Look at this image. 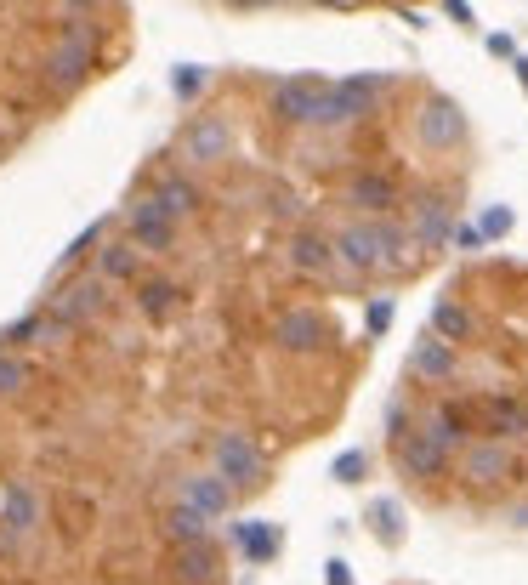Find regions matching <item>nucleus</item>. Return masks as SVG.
<instances>
[{
  "label": "nucleus",
  "instance_id": "nucleus-14",
  "mask_svg": "<svg viewBox=\"0 0 528 585\" xmlns=\"http://www.w3.org/2000/svg\"><path fill=\"white\" fill-rule=\"evenodd\" d=\"M273 341H279L284 353H318L330 341V324H324L318 307H284L279 319H273Z\"/></svg>",
  "mask_w": 528,
  "mask_h": 585
},
{
  "label": "nucleus",
  "instance_id": "nucleus-7",
  "mask_svg": "<svg viewBox=\"0 0 528 585\" xmlns=\"http://www.w3.org/2000/svg\"><path fill=\"white\" fill-rule=\"evenodd\" d=\"M415 137H421V148H432V154L460 148V142H466V108H460L455 97H426V103L415 108Z\"/></svg>",
  "mask_w": 528,
  "mask_h": 585
},
{
  "label": "nucleus",
  "instance_id": "nucleus-33",
  "mask_svg": "<svg viewBox=\"0 0 528 585\" xmlns=\"http://www.w3.org/2000/svg\"><path fill=\"white\" fill-rule=\"evenodd\" d=\"M364 324H370V336H387V324H392V296H375L370 313H364Z\"/></svg>",
  "mask_w": 528,
  "mask_h": 585
},
{
  "label": "nucleus",
  "instance_id": "nucleus-23",
  "mask_svg": "<svg viewBox=\"0 0 528 585\" xmlns=\"http://www.w3.org/2000/svg\"><path fill=\"white\" fill-rule=\"evenodd\" d=\"M233 540L245 551L250 563H267V557H279V529L262 523V517H245V523H233Z\"/></svg>",
  "mask_w": 528,
  "mask_h": 585
},
{
  "label": "nucleus",
  "instance_id": "nucleus-26",
  "mask_svg": "<svg viewBox=\"0 0 528 585\" xmlns=\"http://www.w3.org/2000/svg\"><path fill=\"white\" fill-rule=\"evenodd\" d=\"M176 302H182V290H176L171 279H142V284H137V307H142V313H148L154 324L171 319Z\"/></svg>",
  "mask_w": 528,
  "mask_h": 585
},
{
  "label": "nucleus",
  "instance_id": "nucleus-13",
  "mask_svg": "<svg viewBox=\"0 0 528 585\" xmlns=\"http://www.w3.org/2000/svg\"><path fill=\"white\" fill-rule=\"evenodd\" d=\"M228 148H233V125L222 114H194L182 125V160L216 165V160H228Z\"/></svg>",
  "mask_w": 528,
  "mask_h": 585
},
{
  "label": "nucleus",
  "instance_id": "nucleus-25",
  "mask_svg": "<svg viewBox=\"0 0 528 585\" xmlns=\"http://www.w3.org/2000/svg\"><path fill=\"white\" fill-rule=\"evenodd\" d=\"M165 534H171L176 546H194V540H211V517L199 512V506H188V500H176L171 517H165Z\"/></svg>",
  "mask_w": 528,
  "mask_h": 585
},
{
  "label": "nucleus",
  "instance_id": "nucleus-38",
  "mask_svg": "<svg viewBox=\"0 0 528 585\" xmlns=\"http://www.w3.org/2000/svg\"><path fill=\"white\" fill-rule=\"evenodd\" d=\"M489 52L494 57H517V40H511V35H489Z\"/></svg>",
  "mask_w": 528,
  "mask_h": 585
},
{
  "label": "nucleus",
  "instance_id": "nucleus-8",
  "mask_svg": "<svg viewBox=\"0 0 528 585\" xmlns=\"http://www.w3.org/2000/svg\"><path fill=\"white\" fill-rule=\"evenodd\" d=\"M375 97H381V74H347V80H335L330 97H324V114H318V125H352L364 120V114H375Z\"/></svg>",
  "mask_w": 528,
  "mask_h": 585
},
{
  "label": "nucleus",
  "instance_id": "nucleus-1",
  "mask_svg": "<svg viewBox=\"0 0 528 585\" xmlns=\"http://www.w3.org/2000/svg\"><path fill=\"white\" fill-rule=\"evenodd\" d=\"M409 228L392 222V216H358L335 233V250H341V267L352 273H404L409 267Z\"/></svg>",
  "mask_w": 528,
  "mask_h": 585
},
{
  "label": "nucleus",
  "instance_id": "nucleus-5",
  "mask_svg": "<svg viewBox=\"0 0 528 585\" xmlns=\"http://www.w3.org/2000/svg\"><path fill=\"white\" fill-rule=\"evenodd\" d=\"M91 69H97V35H91L86 23H69L57 35V46L46 52V74H52L57 91H74Z\"/></svg>",
  "mask_w": 528,
  "mask_h": 585
},
{
  "label": "nucleus",
  "instance_id": "nucleus-12",
  "mask_svg": "<svg viewBox=\"0 0 528 585\" xmlns=\"http://www.w3.org/2000/svg\"><path fill=\"white\" fill-rule=\"evenodd\" d=\"M477 415H483V438H528V398L523 392H483L477 398Z\"/></svg>",
  "mask_w": 528,
  "mask_h": 585
},
{
  "label": "nucleus",
  "instance_id": "nucleus-9",
  "mask_svg": "<svg viewBox=\"0 0 528 585\" xmlns=\"http://www.w3.org/2000/svg\"><path fill=\"white\" fill-rule=\"evenodd\" d=\"M409 239L421 250H438L455 239V199L438 194V188H426V194L409 199Z\"/></svg>",
  "mask_w": 528,
  "mask_h": 585
},
{
  "label": "nucleus",
  "instance_id": "nucleus-34",
  "mask_svg": "<svg viewBox=\"0 0 528 585\" xmlns=\"http://www.w3.org/2000/svg\"><path fill=\"white\" fill-rule=\"evenodd\" d=\"M443 18H449V23H460V29H472V23H477V12H472V0H443Z\"/></svg>",
  "mask_w": 528,
  "mask_h": 585
},
{
  "label": "nucleus",
  "instance_id": "nucleus-37",
  "mask_svg": "<svg viewBox=\"0 0 528 585\" xmlns=\"http://www.w3.org/2000/svg\"><path fill=\"white\" fill-rule=\"evenodd\" d=\"M324 585H352V568L341 563V557H330V563H324Z\"/></svg>",
  "mask_w": 528,
  "mask_h": 585
},
{
  "label": "nucleus",
  "instance_id": "nucleus-15",
  "mask_svg": "<svg viewBox=\"0 0 528 585\" xmlns=\"http://www.w3.org/2000/svg\"><path fill=\"white\" fill-rule=\"evenodd\" d=\"M347 205L364 216H392L398 205H404V194H398V182L387 177V171H352L347 177Z\"/></svg>",
  "mask_w": 528,
  "mask_h": 585
},
{
  "label": "nucleus",
  "instance_id": "nucleus-42",
  "mask_svg": "<svg viewBox=\"0 0 528 585\" xmlns=\"http://www.w3.org/2000/svg\"><path fill=\"white\" fill-rule=\"evenodd\" d=\"M69 6H74V12H86V6H97V0H69Z\"/></svg>",
  "mask_w": 528,
  "mask_h": 585
},
{
  "label": "nucleus",
  "instance_id": "nucleus-21",
  "mask_svg": "<svg viewBox=\"0 0 528 585\" xmlns=\"http://www.w3.org/2000/svg\"><path fill=\"white\" fill-rule=\"evenodd\" d=\"M0 523H6V534L18 540V534H29L40 523V500L29 483H6V495H0Z\"/></svg>",
  "mask_w": 528,
  "mask_h": 585
},
{
  "label": "nucleus",
  "instance_id": "nucleus-31",
  "mask_svg": "<svg viewBox=\"0 0 528 585\" xmlns=\"http://www.w3.org/2000/svg\"><path fill=\"white\" fill-rule=\"evenodd\" d=\"M171 91L182 97V103H194L199 91H205V69H199V63H182V69L171 74Z\"/></svg>",
  "mask_w": 528,
  "mask_h": 585
},
{
  "label": "nucleus",
  "instance_id": "nucleus-27",
  "mask_svg": "<svg viewBox=\"0 0 528 585\" xmlns=\"http://www.w3.org/2000/svg\"><path fill=\"white\" fill-rule=\"evenodd\" d=\"M154 199H159V205H165L171 216H194V211H199V188H194L188 177H159Z\"/></svg>",
  "mask_w": 528,
  "mask_h": 585
},
{
  "label": "nucleus",
  "instance_id": "nucleus-17",
  "mask_svg": "<svg viewBox=\"0 0 528 585\" xmlns=\"http://www.w3.org/2000/svg\"><path fill=\"white\" fill-rule=\"evenodd\" d=\"M290 267H296V273H307V279H330L335 267H341V250H335L330 233L301 228L296 239H290Z\"/></svg>",
  "mask_w": 528,
  "mask_h": 585
},
{
  "label": "nucleus",
  "instance_id": "nucleus-35",
  "mask_svg": "<svg viewBox=\"0 0 528 585\" xmlns=\"http://www.w3.org/2000/svg\"><path fill=\"white\" fill-rule=\"evenodd\" d=\"M449 245L455 250H477L483 245V228H477V222H455V239H449Z\"/></svg>",
  "mask_w": 528,
  "mask_h": 585
},
{
  "label": "nucleus",
  "instance_id": "nucleus-11",
  "mask_svg": "<svg viewBox=\"0 0 528 585\" xmlns=\"http://www.w3.org/2000/svg\"><path fill=\"white\" fill-rule=\"evenodd\" d=\"M426 432H432L443 449H455V455H460L472 438H483V415H477L472 398H443V404L426 415Z\"/></svg>",
  "mask_w": 528,
  "mask_h": 585
},
{
  "label": "nucleus",
  "instance_id": "nucleus-20",
  "mask_svg": "<svg viewBox=\"0 0 528 585\" xmlns=\"http://www.w3.org/2000/svg\"><path fill=\"white\" fill-rule=\"evenodd\" d=\"M216 568H222V557H216L211 540H194V546H176V563L171 574L182 585H216Z\"/></svg>",
  "mask_w": 528,
  "mask_h": 585
},
{
  "label": "nucleus",
  "instance_id": "nucleus-6",
  "mask_svg": "<svg viewBox=\"0 0 528 585\" xmlns=\"http://www.w3.org/2000/svg\"><path fill=\"white\" fill-rule=\"evenodd\" d=\"M211 461L239 495H245V489H262V478H267V455L256 449V438H245V432H216Z\"/></svg>",
  "mask_w": 528,
  "mask_h": 585
},
{
  "label": "nucleus",
  "instance_id": "nucleus-19",
  "mask_svg": "<svg viewBox=\"0 0 528 585\" xmlns=\"http://www.w3.org/2000/svg\"><path fill=\"white\" fill-rule=\"evenodd\" d=\"M233 495H239V489H233L222 472H194V478H182V500H188V506H199L205 517H222L233 506Z\"/></svg>",
  "mask_w": 528,
  "mask_h": 585
},
{
  "label": "nucleus",
  "instance_id": "nucleus-36",
  "mask_svg": "<svg viewBox=\"0 0 528 585\" xmlns=\"http://www.w3.org/2000/svg\"><path fill=\"white\" fill-rule=\"evenodd\" d=\"M97 233H103V228H97V222H91V228H86V233H80V239H74V245H69V250H63V262H74V256H86V250H91V245H97Z\"/></svg>",
  "mask_w": 528,
  "mask_h": 585
},
{
  "label": "nucleus",
  "instance_id": "nucleus-10",
  "mask_svg": "<svg viewBox=\"0 0 528 585\" xmlns=\"http://www.w3.org/2000/svg\"><path fill=\"white\" fill-rule=\"evenodd\" d=\"M108 313V279L103 273H86V279H74L57 290V302H52V319L57 324H91V319H103Z\"/></svg>",
  "mask_w": 528,
  "mask_h": 585
},
{
  "label": "nucleus",
  "instance_id": "nucleus-24",
  "mask_svg": "<svg viewBox=\"0 0 528 585\" xmlns=\"http://www.w3.org/2000/svg\"><path fill=\"white\" fill-rule=\"evenodd\" d=\"M137 262H142L137 239H114V245L97 250V273H103L108 284H114V279H137Z\"/></svg>",
  "mask_w": 528,
  "mask_h": 585
},
{
  "label": "nucleus",
  "instance_id": "nucleus-29",
  "mask_svg": "<svg viewBox=\"0 0 528 585\" xmlns=\"http://www.w3.org/2000/svg\"><path fill=\"white\" fill-rule=\"evenodd\" d=\"M364 472H370V455H364V449H341V455L330 461L335 483H364Z\"/></svg>",
  "mask_w": 528,
  "mask_h": 585
},
{
  "label": "nucleus",
  "instance_id": "nucleus-3",
  "mask_svg": "<svg viewBox=\"0 0 528 585\" xmlns=\"http://www.w3.org/2000/svg\"><path fill=\"white\" fill-rule=\"evenodd\" d=\"M392 461H398V472H404L409 483H432L455 466V449H443L421 421V426H404V432L392 438Z\"/></svg>",
  "mask_w": 528,
  "mask_h": 585
},
{
  "label": "nucleus",
  "instance_id": "nucleus-18",
  "mask_svg": "<svg viewBox=\"0 0 528 585\" xmlns=\"http://www.w3.org/2000/svg\"><path fill=\"white\" fill-rule=\"evenodd\" d=\"M455 370H460L455 341H443L438 330H426V336L409 347V375H421V381H455Z\"/></svg>",
  "mask_w": 528,
  "mask_h": 585
},
{
  "label": "nucleus",
  "instance_id": "nucleus-39",
  "mask_svg": "<svg viewBox=\"0 0 528 585\" xmlns=\"http://www.w3.org/2000/svg\"><path fill=\"white\" fill-rule=\"evenodd\" d=\"M511 69H517V80H523V91H528V57H511Z\"/></svg>",
  "mask_w": 528,
  "mask_h": 585
},
{
  "label": "nucleus",
  "instance_id": "nucleus-40",
  "mask_svg": "<svg viewBox=\"0 0 528 585\" xmlns=\"http://www.w3.org/2000/svg\"><path fill=\"white\" fill-rule=\"evenodd\" d=\"M233 6H239V12H256V6H273V0H233Z\"/></svg>",
  "mask_w": 528,
  "mask_h": 585
},
{
  "label": "nucleus",
  "instance_id": "nucleus-28",
  "mask_svg": "<svg viewBox=\"0 0 528 585\" xmlns=\"http://www.w3.org/2000/svg\"><path fill=\"white\" fill-rule=\"evenodd\" d=\"M29 364H23L18 353H6V347H0V398H18L23 387H29Z\"/></svg>",
  "mask_w": 528,
  "mask_h": 585
},
{
  "label": "nucleus",
  "instance_id": "nucleus-16",
  "mask_svg": "<svg viewBox=\"0 0 528 585\" xmlns=\"http://www.w3.org/2000/svg\"><path fill=\"white\" fill-rule=\"evenodd\" d=\"M125 228H131V239H137L142 250H171L176 245V216L165 211L154 194L137 199V205L125 211Z\"/></svg>",
  "mask_w": 528,
  "mask_h": 585
},
{
  "label": "nucleus",
  "instance_id": "nucleus-22",
  "mask_svg": "<svg viewBox=\"0 0 528 585\" xmlns=\"http://www.w3.org/2000/svg\"><path fill=\"white\" fill-rule=\"evenodd\" d=\"M432 330H438L443 341H455V347H460V341L477 336V313L466 302H455V296H443V302L432 307Z\"/></svg>",
  "mask_w": 528,
  "mask_h": 585
},
{
  "label": "nucleus",
  "instance_id": "nucleus-4",
  "mask_svg": "<svg viewBox=\"0 0 528 585\" xmlns=\"http://www.w3.org/2000/svg\"><path fill=\"white\" fill-rule=\"evenodd\" d=\"M330 86H335V80H324V74H290V80L273 86L267 108H273V120H284V125H318Z\"/></svg>",
  "mask_w": 528,
  "mask_h": 585
},
{
  "label": "nucleus",
  "instance_id": "nucleus-2",
  "mask_svg": "<svg viewBox=\"0 0 528 585\" xmlns=\"http://www.w3.org/2000/svg\"><path fill=\"white\" fill-rule=\"evenodd\" d=\"M455 466H460V483H472V489H500V483L523 478V461H517V449L506 438H472L455 455Z\"/></svg>",
  "mask_w": 528,
  "mask_h": 585
},
{
  "label": "nucleus",
  "instance_id": "nucleus-32",
  "mask_svg": "<svg viewBox=\"0 0 528 585\" xmlns=\"http://www.w3.org/2000/svg\"><path fill=\"white\" fill-rule=\"evenodd\" d=\"M511 222H517V216H511V205H489L477 228H483V239H506V233H511Z\"/></svg>",
  "mask_w": 528,
  "mask_h": 585
},
{
  "label": "nucleus",
  "instance_id": "nucleus-41",
  "mask_svg": "<svg viewBox=\"0 0 528 585\" xmlns=\"http://www.w3.org/2000/svg\"><path fill=\"white\" fill-rule=\"evenodd\" d=\"M511 517H517V523H523V529H528V506H517V512H511Z\"/></svg>",
  "mask_w": 528,
  "mask_h": 585
},
{
  "label": "nucleus",
  "instance_id": "nucleus-30",
  "mask_svg": "<svg viewBox=\"0 0 528 585\" xmlns=\"http://www.w3.org/2000/svg\"><path fill=\"white\" fill-rule=\"evenodd\" d=\"M370 523H375V534H381L387 546H398L404 523H398V506H392V500H375V506H370Z\"/></svg>",
  "mask_w": 528,
  "mask_h": 585
}]
</instances>
